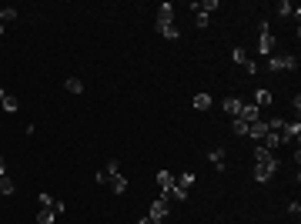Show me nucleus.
<instances>
[{"label": "nucleus", "instance_id": "34", "mask_svg": "<svg viewBox=\"0 0 301 224\" xmlns=\"http://www.w3.org/2000/svg\"><path fill=\"white\" fill-rule=\"evenodd\" d=\"M134 224H154V221H151V218H141V221H134Z\"/></svg>", "mask_w": 301, "mask_h": 224}, {"label": "nucleus", "instance_id": "9", "mask_svg": "<svg viewBox=\"0 0 301 224\" xmlns=\"http://www.w3.org/2000/svg\"><path fill=\"white\" fill-rule=\"evenodd\" d=\"M245 124H255V121H261V111H258L255 104H241V114H238Z\"/></svg>", "mask_w": 301, "mask_h": 224}, {"label": "nucleus", "instance_id": "6", "mask_svg": "<svg viewBox=\"0 0 301 224\" xmlns=\"http://www.w3.org/2000/svg\"><path fill=\"white\" fill-rule=\"evenodd\" d=\"M0 107H3L7 114H17V111H20V101H17V94H10V90L0 87Z\"/></svg>", "mask_w": 301, "mask_h": 224}, {"label": "nucleus", "instance_id": "14", "mask_svg": "<svg viewBox=\"0 0 301 224\" xmlns=\"http://www.w3.org/2000/svg\"><path fill=\"white\" fill-rule=\"evenodd\" d=\"M275 13H278V17H291V13L301 17V10H298V7H291L288 0H278V3H275Z\"/></svg>", "mask_w": 301, "mask_h": 224}, {"label": "nucleus", "instance_id": "16", "mask_svg": "<svg viewBox=\"0 0 301 224\" xmlns=\"http://www.w3.org/2000/svg\"><path fill=\"white\" fill-rule=\"evenodd\" d=\"M191 107H194V111H208V107H211V94H194V97H191Z\"/></svg>", "mask_w": 301, "mask_h": 224}, {"label": "nucleus", "instance_id": "3", "mask_svg": "<svg viewBox=\"0 0 301 224\" xmlns=\"http://www.w3.org/2000/svg\"><path fill=\"white\" fill-rule=\"evenodd\" d=\"M281 144H298V141H301V121H298V117H295V121H288V124H285V127H281Z\"/></svg>", "mask_w": 301, "mask_h": 224}, {"label": "nucleus", "instance_id": "13", "mask_svg": "<svg viewBox=\"0 0 301 224\" xmlns=\"http://www.w3.org/2000/svg\"><path fill=\"white\" fill-rule=\"evenodd\" d=\"M107 184H111L114 194H124V191H127V178H124L121 171H117V174H111V178H107Z\"/></svg>", "mask_w": 301, "mask_h": 224}, {"label": "nucleus", "instance_id": "7", "mask_svg": "<svg viewBox=\"0 0 301 224\" xmlns=\"http://www.w3.org/2000/svg\"><path fill=\"white\" fill-rule=\"evenodd\" d=\"M208 161L214 164V171H228V151H224V147H214V151H208Z\"/></svg>", "mask_w": 301, "mask_h": 224}, {"label": "nucleus", "instance_id": "28", "mask_svg": "<svg viewBox=\"0 0 301 224\" xmlns=\"http://www.w3.org/2000/svg\"><path fill=\"white\" fill-rule=\"evenodd\" d=\"M231 57L238 60V64H248V54H245V47H234V50H231Z\"/></svg>", "mask_w": 301, "mask_h": 224}, {"label": "nucleus", "instance_id": "27", "mask_svg": "<svg viewBox=\"0 0 301 224\" xmlns=\"http://www.w3.org/2000/svg\"><path fill=\"white\" fill-rule=\"evenodd\" d=\"M37 201H40V208H54V194L40 191V194H37Z\"/></svg>", "mask_w": 301, "mask_h": 224}, {"label": "nucleus", "instance_id": "19", "mask_svg": "<svg viewBox=\"0 0 301 224\" xmlns=\"http://www.w3.org/2000/svg\"><path fill=\"white\" fill-rule=\"evenodd\" d=\"M164 198H167V201H188V191H184V188H181V184H174V188H171V191H167V194H164Z\"/></svg>", "mask_w": 301, "mask_h": 224}, {"label": "nucleus", "instance_id": "32", "mask_svg": "<svg viewBox=\"0 0 301 224\" xmlns=\"http://www.w3.org/2000/svg\"><path fill=\"white\" fill-rule=\"evenodd\" d=\"M288 211H291V218H298V214H301V204H298V201H291V204H288Z\"/></svg>", "mask_w": 301, "mask_h": 224}, {"label": "nucleus", "instance_id": "36", "mask_svg": "<svg viewBox=\"0 0 301 224\" xmlns=\"http://www.w3.org/2000/svg\"><path fill=\"white\" fill-rule=\"evenodd\" d=\"M295 224H298V221H295Z\"/></svg>", "mask_w": 301, "mask_h": 224}, {"label": "nucleus", "instance_id": "21", "mask_svg": "<svg viewBox=\"0 0 301 224\" xmlns=\"http://www.w3.org/2000/svg\"><path fill=\"white\" fill-rule=\"evenodd\" d=\"M64 87H67V94H84V80L80 77H67Z\"/></svg>", "mask_w": 301, "mask_h": 224}, {"label": "nucleus", "instance_id": "35", "mask_svg": "<svg viewBox=\"0 0 301 224\" xmlns=\"http://www.w3.org/2000/svg\"><path fill=\"white\" fill-rule=\"evenodd\" d=\"M0 37H3V23H0Z\"/></svg>", "mask_w": 301, "mask_h": 224}, {"label": "nucleus", "instance_id": "18", "mask_svg": "<svg viewBox=\"0 0 301 224\" xmlns=\"http://www.w3.org/2000/svg\"><path fill=\"white\" fill-rule=\"evenodd\" d=\"M157 23H174V7H171V3H161V10H157Z\"/></svg>", "mask_w": 301, "mask_h": 224}, {"label": "nucleus", "instance_id": "33", "mask_svg": "<svg viewBox=\"0 0 301 224\" xmlns=\"http://www.w3.org/2000/svg\"><path fill=\"white\" fill-rule=\"evenodd\" d=\"M0 178H7V161L0 157Z\"/></svg>", "mask_w": 301, "mask_h": 224}, {"label": "nucleus", "instance_id": "4", "mask_svg": "<svg viewBox=\"0 0 301 224\" xmlns=\"http://www.w3.org/2000/svg\"><path fill=\"white\" fill-rule=\"evenodd\" d=\"M258 50L265 57H271V50H275V37H271V30H268V20H261V37H258Z\"/></svg>", "mask_w": 301, "mask_h": 224}, {"label": "nucleus", "instance_id": "26", "mask_svg": "<svg viewBox=\"0 0 301 224\" xmlns=\"http://www.w3.org/2000/svg\"><path fill=\"white\" fill-rule=\"evenodd\" d=\"M10 20H17V10L13 7H3L0 10V23H10Z\"/></svg>", "mask_w": 301, "mask_h": 224}, {"label": "nucleus", "instance_id": "17", "mask_svg": "<svg viewBox=\"0 0 301 224\" xmlns=\"http://www.w3.org/2000/svg\"><path fill=\"white\" fill-rule=\"evenodd\" d=\"M13 191H17V181L7 174V178H0V198H10Z\"/></svg>", "mask_w": 301, "mask_h": 224}, {"label": "nucleus", "instance_id": "24", "mask_svg": "<svg viewBox=\"0 0 301 224\" xmlns=\"http://www.w3.org/2000/svg\"><path fill=\"white\" fill-rule=\"evenodd\" d=\"M231 131H234L238 137H248V124L241 121V117H234V121H231Z\"/></svg>", "mask_w": 301, "mask_h": 224}, {"label": "nucleus", "instance_id": "23", "mask_svg": "<svg viewBox=\"0 0 301 224\" xmlns=\"http://www.w3.org/2000/svg\"><path fill=\"white\" fill-rule=\"evenodd\" d=\"M261 141H265V144H268V151H275V147H278V144H281V137H278V134H275V131H268V134H265V137H261ZM265 144H261V147H265Z\"/></svg>", "mask_w": 301, "mask_h": 224}, {"label": "nucleus", "instance_id": "22", "mask_svg": "<svg viewBox=\"0 0 301 224\" xmlns=\"http://www.w3.org/2000/svg\"><path fill=\"white\" fill-rule=\"evenodd\" d=\"M54 208H40V211H37V224H54Z\"/></svg>", "mask_w": 301, "mask_h": 224}, {"label": "nucleus", "instance_id": "30", "mask_svg": "<svg viewBox=\"0 0 301 224\" xmlns=\"http://www.w3.org/2000/svg\"><path fill=\"white\" fill-rule=\"evenodd\" d=\"M291 111H295V117L301 114V94H295V97H291Z\"/></svg>", "mask_w": 301, "mask_h": 224}, {"label": "nucleus", "instance_id": "2", "mask_svg": "<svg viewBox=\"0 0 301 224\" xmlns=\"http://www.w3.org/2000/svg\"><path fill=\"white\" fill-rule=\"evenodd\" d=\"M298 67V57H291V54H271L268 57V70H295Z\"/></svg>", "mask_w": 301, "mask_h": 224}, {"label": "nucleus", "instance_id": "25", "mask_svg": "<svg viewBox=\"0 0 301 224\" xmlns=\"http://www.w3.org/2000/svg\"><path fill=\"white\" fill-rule=\"evenodd\" d=\"M178 184H181L184 191H191V188H194V174H191V171H184V174L178 178Z\"/></svg>", "mask_w": 301, "mask_h": 224}, {"label": "nucleus", "instance_id": "31", "mask_svg": "<svg viewBox=\"0 0 301 224\" xmlns=\"http://www.w3.org/2000/svg\"><path fill=\"white\" fill-rule=\"evenodd\" d=\"M117 168H121V164H117V157H111V161H107V168H104V171H107V174H117Z\"/></svg>", "mask_w": 301, "mask_h": 224}, {"label": "nucleus", "instance_id": "10", "mask_svg": "<svg viewBox=\"0 0 301 224\" xmlns=\"http://www.w3.org/2000/svg\"><path fill=\"white\" fill-rule=\"evenodd\" d=\"M241 104H245L241 97H224V101H221V111L231 114V117H238V114H241Z\"/></svg>", "mask_w": 301, "mask_h": 224}, {"label": "nucleus", "instance_id": "12", "mask_svg": "<svg viewBox=\"0 0 301 224\" xmlns=\"http://www.w3.org/2000/svg\"><path fill=\"white\" fill-rule=\"evenodd\" d=\"M157 34L164 37V40H178L181 30H178V23H157Z\"/></svg>", "mask_w": 301, "mask_h": 224}, {"label": "nucleus", "instance_id": "1", "mask_svg": "<svg viewBox=\"0 0 301 224\" xmlns=\"http://www.w3.org/2000/svg\"><path fill=\"white\" fill-rule=\"evenodd\" d=\"M167 214H171V201L161 194V198H154V201H151V208H147V218H151L154 224H164Z\"/></svg>", "mask_w": 301, "mask_h": 224}, {"label": "nucleus", "instance_id": "8", "mask_svg": "<svg viewBox=\"0 0 301 224\" xmlns=\"http://www.w3.org/2000/svg\"><path fill=\"white\" fill-rule=\"evenodd\" d=\"M174 184H178V178H174L171 171H157V188H161V194H167Z\"/></svg>", "mask_w": 301, "mask_h": 224}, {"label": "nucleus", "instance_id": "11", "mask_svg": "<svg viewBox=\"0 0 301 224\" xmlns=\"http://www.w3.org/2000/svg\"><path fill=\"white\" fill-rule=\"evenodd\" d=\"M265 134H268V124H265V117H261V121H255V124H248V137H251V141H261Z\"/></svg>", "mask_w": 301, "mask_h": 224}, {"label": "nucleus", "instance_id": "29", "mask_svg": "<svg viewBox=\"0 0 301 224\" xmlns=\"http://www.w3.org/2000/svg\"><path fill=\"white\" fill-rule=\"evenodd\" d=\"M208 23H211V17H204V13H194V27H198V30H204Z\"/></svg>", "mask_w": 301, "mask_h": 224}, {"label": "nucleus", "instance_id": "20", "mask_svg": "<svg viewBox=\"0 0 301 224\" xmlns=\"http://www.w3.org/2000/svg\"><path fill=\"white\" fill-rule=\"evenodd\" d=\"M271 178H275V171H271V168H261V164H255V181H258V184H265V181H271Z\"/></svg>", "mask_w": 301, "mask_h": 224}, {"label": "nucleus", "instance_id": "15", "mask_svg": "<svg viewBox=\"0 0 301 224\" xmlns=\"http://www.w3.org/2000/svg\"><path fill=\"white\" fill-rule=\"evenodd\" d=\"M271 101H275V97H271V90H265V87H261V90H255V101H251V104H255L258 111H261V107H268Z\"/></svg>", "mask_w": 301, "mask_h": 224}, {"label": "nucleus", "instance_id": "5", "mask_svg": "<svg viewBox=\"0 0 301 224\" xmlns=\"http://www.w3.org/2000/svg\"><path fill=\"white\" fill-rule=\"evenodd\" d=\"M255 164H261V168H271V171H278V157L271 154L268 147H255Z\"/></svg>", "mask_w": 301, "mask_h": 224}]
</instances>
